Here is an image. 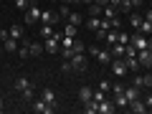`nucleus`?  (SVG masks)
<instances>
[{"mask_svg":"<svg viewBox=\"0 0 152 114\" xmlns=\"http://www.w3.org/2000/svg\"><path fill=\"white\" fill-rule=\"evenodd\" d=\"M109 71H112L117 79H122V76L127 74V61H124V58H112V64H109Z\"/></svg>","mask_w":152,"mask_h":114,"instance_id":"obj_1","label":"nucleus"},{"mask_svg":"<svg viewBox=\"0 0 152 114\" xmlns=\"http://www.w3.org/2000/svg\"><path fill=\"white\" fill-rule=\"evenodd\" d=\"M26 23L33 26V23H41V8L36 5V0H31V8L26 10Z\"/></svg>","mask_w":152,"mask_h":114,"instance_id":"obj_2","label":"nucleus"},{"mask_svg":"<svg viewBox=\"0 0 152 114\" xmlns=\"http://www.w3.org/2000/svg\"><path fill=\"white\" fill-rule=\"evenodd\" d=\"M69 61H71V66H74L76 74H84V71H86V53H74Z\"/></svg>","mask_w":152,"mask_h":114,"instance_id":"obj_3","label":"nucleus"},{"mask_svg":"<svg viewBox=\"0 0 152 114\" xmlns=\"http://www.w3.org/2000/svg\"><path fill=\"white\" fill-rule=\"evenodd\" d=\"M31 109H33V112H38V114H53V107L46 104L43 99H33V102H31Z\"/></svg>","mask_w":152,"mask_h":114,"instance_id":"obj_4","label":"nucleus"},{"mask_svg":"<svg viewBox=\"0 0 152 114\" xmlns=\"http://www.w3.org/2000/svg\"><path fill=\"white\" fill-rule=\"evenodd\" d=\"M61 18H58V13H53L51 8H46V10H41V23H46V26H56Z\"/></svg>","mask_w":152,"mask_h":114,"instance_id":"obj_5","label":"nucleus"},{"mask_svg":"<svg viewBox=\"0 0 152 114\" xmlns=\"http://www.w3.org/2000/svg\"><path fill=\"white\" fill-rule=\"evenodd\" d=\"M137 58H140V66H145V69H152V51H150V48L137 51Z\"/></svg>","mask_w":152,"mask_h":114,"instance_id":"obj_6","label":"nucleus"},{"mask_svg":"<svg viewBox=\"0 0 152 114\" xmlns=\"http://www.w3.org/2000/svg\"><path fill=\"white\" fill-rule=\"evenodd\" d=\"M127 109H129L132 114H145V112H150V109H147V104L140 102V99H132V102L127 104Z\"/></svg>","mask_w":152,"mask_h":114,"instance_id":"obj_7","label":"nucleus"},{"mask_svg":"<svg viewBox=\"0 0 152 114\" xmlns=\"http://www.w3.org/2000/svg\"><path fill=\"white\" fill-rule=\"evenodd\" d=\"M112 58H114V56H112V48H99V53H96V61H99V66H109V64H112Z\"/></svg>","mask_w":152,"mask_h":114,"instance_id":"obj_8","label":"nucleus"},{"mask_svg":"<svg viewBox=\"0 0 152 114\" xmlns=\"http://www.w3.org/2000/svg\"><path fill=\"white\" fill-rule=\"evenodd\" d=\"M114 109H117V104H114V99H104L102 104H99V112L96 114H114Z\"/></svg>","mask_w":152,"mask_h":114,"instance_id":"obj_9","label":"nucleus"},{"mask_svg":"<svg viewBox=\"0 0 152 114\" xmlns=\"http://www.w3.org/2000/svg\"><path fill=\"white\" fill-rule=\"evenodd\" d=\"M41 99H43L46 104H51V107H56V91L53 89H48V86L41 89Z\"/></svg>","mask_w":152,"mask_h":114,"instance_id":"obj_10","label":"nucleus"},{"mask_svg":"<svg viewBox=\"0 0 152 114\" xmlns=\"http://www.w3.org/2000/svg\"><path fill=\"white\" fill-rule=\"evenodd\" d=\"M102 20H104V18H96V15H89L86 20H84V26H86L89 31H96V28H102Z\"/></svg>","mask_w":152,"mask_h":114,"instance_id":"obj_11","label":"nucleus"},{"mask_svg":"<svg viewBox=\"0 0 152 114\" xmlns=\"http://www.w3.org/2000/svg\"><path fill=\"white\" fill-rule=\"evenodd\" d=\"M91 94H94V89H91V86H81V89H79V102L86 104L89 99H91Z\"/></svg>","mask_w":152,"mask_h":114,"instance_id":"obj_12","label":"nucleus"},{"mask_svg":"<svg viewBox=\"0 0 152 114\" xmlns=\"http://www.w3.org/2000/svg\"><path fill=\"white\" fill-rule=\"evenodd\" d=\"M33 99H36V91H33V86H28V89H23V91H20V102H23V104H31Z\"/></svg>","mask_w":152,"mask_h":114,"instance_id":"obj_13","label":"nucleus"},{"mask_svg":"<svg viewBox=\"0 0 152 114\" xmlns=\"http://www.w3.org/2000/svg\"><path fill=\"white\" fill-rule=\"evenodd\" d=\"M8 31H10V38H15V41H23V38H26V31H23V26H10Z\"/></svg>","mask_w":152,"mask_h":114,"instance_id":"obj_14","label":"nucleus"},{"mask_svg":"<svg viewBox=\"0 0 152 114\" xmlns=\"http://www.w3.org/2000/svg\"><path fill=\"white\" fill-rule=\"evenodd\" d=\"M18 46H20V41H15V38H8V41H3V48H5L8 53H15Z\"/></svg>","mask_w":152,"mask_h":114,"instance_id":"obj_15","label":"nucleus"},{"mask_svg":"<svg viewBox=\"0 0 152 114\" xmlns=\"http://www.w3.org/2000/svg\"><path fill=\"white\" fill-rule=\"evenodd\" d=\"M28 86H31V79H28V76H18L15 79V91L18 94H20L23 89H28Z\"/></svg>","mask_w":152,"mask_h":114,"instance_id":"obj_16","label":"nucleus"},{"mask_svg":"<svg viewBox=\"0 0 152 114\" xmlns=\"http://www.w3.org/2000/svg\"><path fill=\"white\" fill-rule=\"evenodd\" d=\"M28 48H31V56H41V53H46L43 43H36V41H28Z\"/></svg>","mask_w":152,"mask_h":114,"instance_id":"obj_17","label":"nucleus"},{"mask_svg":"<svg viewBox=\"0 0 152 114\" xmlns=\"http://www.w3.org/2000/svg\"><path fill=\"white\" fill-rule=\"evenodd\" d=\"M124 61H127V71H134V74H137V69H140V58H137V56H124Z\"/></svg>","mask_w":152,"mask_h":114,"instance_id":"obj_18","label":"nucleus"},{"mask_svg":"<svg viewBox=\"0 0 152 114\" xmlns=\"http://www.w3.org/2000/svg\"><path fill=\"white\" fill-rule=\"evenodd\" d=\"M124 96L129 99V102L132 99H140V89H137L134 84H129V86H124Z\"/></svg>","mask_w":152,"mask_h":114,"instance_id":"obj_19","label":"nucleus"},{"mask_svg":"<svg viewBox=\"0 0 152 114\" xmlns=\"http://www.w3.org/2000/svg\"><path fill=\"white\" fill-rule=\"evenodd\" d=\"M142 20H145V15H140V13H134V10L129 13V26H134V31L142 26Z\"/></svg>","mask_w":152,"mask_h":114,"instance_id":"obj_20","label":"nucleus"},{"mask_svg":"<svg viewBox=\"0 0 152 114\" xmlns=\"http://www.w3.org/2000/svg\"><path fill=\"white\" fill-rule=\"evenodd\" d=\"M124 51H127V46H122V43H114L112 46V56H114V58H124Z\"/></svg>","mask_w":152,"mask_h":114,"instance_id":"obj_21","label":"nucleus"},{"mask_svg":"<svg viewBox=\"0 0 152 114\" xmlns=\"http://www.w3.org/2000/svg\"><path fill=\"white\" fill-rule=\"evenodd\" d=\"M18 56H20V58H28V56H31V48H28V41H26V38H23L20 46H18Z\"/></svg>","mask_w":152,"mask_h":114,"instance_id":"obj_22","label":"nucleus"},{"mask_svg":"<svg viewBox=\"0 0 152 114\" xmlns=\"http://www.w3.org/2000/svg\"><path fill=\"white\" fill-rule=\"evenodd\" d=\"M104 43H109V46L117 43V31H114V28H109V31L104 33Z\"/></svg>","mask_w":152,"mask_h":114,"instance_id":"obj_23","label":"nucleus"},{"mask_svg":"<svg viewBox=\"0 0 152 114\" xmlns=\"http://www.w3.org/2000/svg\"><path fill=\"white\" fill-rule=\"evenodd\" d=\"M69 23H71V26H81V23H84V15L71 10V13H69Z\"/></svg>","mask_w":152,"mask_h":114,"instance_id":"obj_24","label":"nucleus"},{"mask_svg":"<svg viewBox=\"0 0 152 114\" xmlns=\"http://www.w3.org/2000/svg\"><path fill=\"white\" fill-rule=\"evenodd\" d=\"M53 26H46V23H41V38H43V41H46V38H51V36H53Z\"/></svg>","mask_w":152,"mask_h":114,"instance_id":"obj_25","label":"nucleus"},{"mask_svg":"<svg viewBox=\"0 0 152 114\" xmlns=\"http://www.w3.org/2000/svg\"><path fill=\"white\" fill-rule=\"evenodd\" d=\"M84 112H86V114H96L99 112V104L94 102V99H89V102L84 104Z\"/></svg>","mask_w":152,"mask_h":114,"instance_id":"obj_26","label":"nucleus"},{"mask_svg":"<svg viewBox=\"0 0 152 114\" xmlns=\"http://www.w3.org/2000/svg\"><path fill=\"white\" fill-rule=\"evenodd\" d=\"M107 20H112V18H117V8L114 5H104V13H102Z\"/></svg>","mask_w":152,"mask_h":114,"instance_id":"obj_27","label":"nucleus"},{"mask_svg":"<svg viewBox=\"0 0 152 114\" xmlns=\"http://www.w3.org/2000/svg\"><path fill=\"white\" fill-rule=\"evenodd\" d=\"M102 13H104V5H96V3H91V5H89V15L102 18Z\"/></svg>","mask_w":152,"mask_h":114,"instance_id":"obj_28","label":"nucleus"},{"mask_svg":"<svg viewBox=\"0 0 152 114\" xmlns=\"http://www.w3.org/2000/svg\"><path fill=\"white\" fill-rule=\"evenodd\" d=\"M91 99H94V102H96V104H102L104 102V99H107V91H102V89H94V94H91Z\"/></svg>","mask_w":152,"mask_h":114,"instance_id":"obj_29","label":"nucleus"},{"mask_svg":"<svg viewBox=\"0 0 152 114\" xmlns=\"http://www.w3.org/2000/svg\"><path fill=\"white\" fill-rule=\"evenodd\" d=\"M140 33H145V36H152V20H142V26L137 28Z\"/></svg>","mask_w":152,"mask_h":114,"instance_id":"obj_30","label":"nucleus"},{"mask_svg":"<svg viewBox=\"0 0 152 114\" xmlns=\"http://www.w3.org/2000/svg\"><path fill=\"white\" fill-rule=\"evenodd\" d=\"M76 28H79V26H71V23H69V26H64V31H61V33H64L66 38H76Z\"/></svg>","mask_w":152,"mask_h":114,"instance_id":"obj_31","label":"nucleus"},{"mask_svg":"<svg viewBox=\"0 0 152 114\" xmlns=\"http://www.w3.org/2000/svg\"><path fill=\"white\" fill-rule=\"evenodd\" d=\"M112 99H114V104H117V107H127V104H129V99L124 96V91L117 94V96H112Z\"/></svg>","mask_w":152,"mask_h":114,"instance_id":"obj_32","label":"nucleus"},{"mask_svg":"<svg viewBox=\"0 0 152 114\" xmlns=\"http://www.w3.org/2000/svg\"><path fill=\"white\" fill-rule=\"evenodd\" d=\"M69 13H71V8L66 5V3H61V8H58V18H61V20H69Z\"/></svg>","mask_w":152,"mask_h":114,"instance_id":"obj_33","label":"nucleus"},{"mask_svg":"<svg viewBox=\"0 0 152 114\" xmlns=\"http://www.w3.org/2000/svg\"><path fill=\"white\" fill-rule=\"evenodd\" d=\"M74 53H86V43H81L79 38H74Z\"/></svg>","mask_w":152,"mask_h":114,"instance_id":"obj_34","label":"nucleus"},{"mask_svg":"<svg viewBox=\"0 0 152 114\" xmlns=\"http://www.w3.org/2000/svg\"><path fill=\"white\" fill-rule=\"evenodd\" d=\"M117 43H122V46H127V43H129V36H127L124 31H117Z\"/></svg>","mask_w":152,"mask_h":114,"instance_id":"obj_35","label":"nucleus"},{"mask_svg":"<svg viewBox=\"0 0 152 114\" xmlns=\"http://www.w3.org/2000/svg\"><path fill=\"white\" fill-rule=\"evenodd\" d=\"M15 8L18 10H28L31 8V0H15Z\"/></svg>","mask_w":152,"mask_h":114,"instance_id":"obj_36","label":"nucleus"},{"mask_svg":"<svg viewBox=\"0 0 152 114\" xmlns=\"http://www.w3.org/2000/svg\"><path fill=\"white\" fill-rule=\"evenodd\" d=\"M122 91H124L122 84H112V96H117V94H122Z\"/></svg>","mask_w":152,"mask_h":114,"instance_id":"obj_37","label":"nucleus"},{"mask_svg":"<svg viewBox=\"0 0 152 114\" xmlns=\"http://www.w3.org/2000/svg\"><path fill=\"white\" fill-rule=\"evenodd\" d=\"M142 81H145V86H152V71H147V74L142 76Z\"/></svg>","mask_w":152,"mask_h":114,"instance_id":"obj_38","label":"nucleus"},{"mask_svg":"<svg viewBox=\"0 0 152 114\" xmlns=\"http://www.w3.org/2000/svg\"><path fill=\"white\" fill-rule=\"evenodd\" d=\"M86 53H89V56H94V58H96V53H99V46H86Z\"/></svg>","mask_w":152,"mask_h":114,"instance_id":"obj_39","label":"nucleus"},{"mask_svg":"<svg viewBox=\"0 0 152 114\" xmlns=\"http://www.w3.org/2000/svg\"><path fill=\"white\" fill-rule=\"evenodd\" d=\"M132 84H134L137 89H142V86H145V81H142V76H137V74H134V79H132Z\"/></svg>","mask_w":152,"mask_h":114,"instance_id":"obj_40","label":"nucleus"},{"mask_svg":"<svg viewBox=\"0 0 152 114\" xmlns=\"http://www.w3.org/2000/svg\"><path fill=\"white\" fill-rule=\"evenodd\" d=\"M99 89H102V91H112V84H109V81H99Z\"/></svg>","mask_w":152,"mask_h":114,"instance_id":"obj_41","label":"nucleus"},{"mask_svg":"<svg viewBox=\"0 0 152 114\" xmlns=\"http://www.w3.org/2000/svg\"><path fill=\"white\" fill-rule=\"evenodd\" d=\"M8 38H10V31H5V28H3V31H0V41H8Z\"/></svg>","mask_w":152,"mask_h":114,"instance_id":"obj_42","label":"nucleus"},{"mask_svg":"<svg viewBox=\"0 0 152 114\" xmlns=\"http://www.w3.org/2000/svg\"><path fill=\"white\" fill-rule=\"evenodd\" d=\"M145 104H147V109L152 107V94H147V96H145Z\"/></svg>","mask_w":152,"mask_h":114,"instance_id":"obj_43","label":"nucleus"},{"mask_svg":"<svg viewBox=\"0 0 152 114\" xmlns=\"http://www.w3.org/2000/svg\"><path fill=\"white\" fill-rule=\"evenodd\" d=\"M119 3L122 0H109V5H114V8H119Z\"/></svg>","mask_w":152,"mask_h":114,"instance_id":"obj_44","label":"nucleus"},{"mask_svg":"<svg viewBox=\"0 0 152 114\" xmlns=\"http://www.w3.org/2000/svg\"><path fill=\"white\" fill-rule=\"evenodd\" d=\"M96 5H109V0H94Z\"/></svg>","mask_w":152,"mask_h":114,"instance_id":"obj_45","label":"nucleus"},{"mask_svg":"<svg viewBox=\"0 0 152 114\" xmlns=\"http://www.w3.org/2000/svg\"><path fill=\"white\" fill-rule=\"evenodd\" d=\"M147 48L152 51V36H147Z\"/></svg>","mask_w":152,"mask_h":114,"instance_id":"obj_46","label":"nucleus"},{"mask_svg":"<svg viewBox=\"0 0 152 114\" xmlns=\"http://www.w3.org/2000/svg\"><path fill=\"white\" fill-rule=\"evenodd\" d=\"M145 20H152V10H147V13H145Z\"/></svg>","mask_w":152,"mask_h":114,"instance_id":"obj_47","label":"nucleus"},{"mask_svg":"<svg viewBox=\"0 0 152 114\" xmlns=\"http://www.w3.org/2000/svg\"><path fill=\"white\" fill-rule=\"evenodd\" d=\"M79 3H84V5H91V3H94V0H79Z\"/></svg>","mask_w":152,"mask_h":114,"instance_id":"obj_48","label":"nucleus"},{"mask_svg":"<svg viewBox=\"0 0 152 114\" xmlns=\"http://www.w3.org/2000/svg\"><path fill=\"white\" fill-rule=\"evenodd\" d=\"M58 3H66V5H71V3H74V0H58Z\"/></svg>","mask_w":152,"mask_h":114,"instance_id":"obj_49","label":"nucleus"},{"mask_svg":"<svg viewBox=\"0 0 152 114\" xmlns=\"http://www.w3.org/2000/svg\"><path fill=\"white\" fill-rule=\"evenodd\" d=\"M0 112H3V102H0Z\"/></svg>","mask_w":152,"mask_h":114,"instance_id":"obj_50","label":"nucleus"},{"mask_svg":"<svg viewBox=\"0 0 152 114\" xmlns=\"http://www.w3.org/2000/svg\"><path fill=\"white\" fill-rule=\"evenodd\" d=\"M76 3H79V0H76Z\"/></svg>","mask_w":152,"mask_h":114,"instance_id":"obj_51","label":"nucleus"}]
</instances>
